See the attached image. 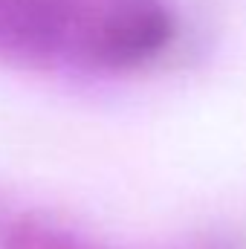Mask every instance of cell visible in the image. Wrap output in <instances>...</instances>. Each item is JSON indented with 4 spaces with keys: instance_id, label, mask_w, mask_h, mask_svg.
<instances>
[{
    "instance_id": "obj_1",
    "label": "cell",
    "mask_w": 246,
    "mask_h": 249,
    "mask_svg": "<svg viewBox=\"0 0 246 249\" xmlns=\"http://www.w3.org/2000/svg\"><path fill=\"white\" fill-rule=\"evenodd\" d=\"M168 0H0V61L124 75L157 64L177 41Z\"/></svg>"
},
{
    "instance_id": "obj_2",
    "label": "cell",
    "mask_w": 246,
    "mask_h": 249,
    "mask_svg": "<svg viewBox=\"0 0 246 249\" xmlns=\"http://www.w3.org/2000/svg\"><path fill=\"white\" fill-rule=\"evenodd\" d=\"M3 249H113L102 241H93L70 226H61L55 220L47 217H23L18 220L6 238H3ZM168 249H246L238 238L232 235H206L197 241H188L180 247Z\"/></svg>"
}]
</instances>
